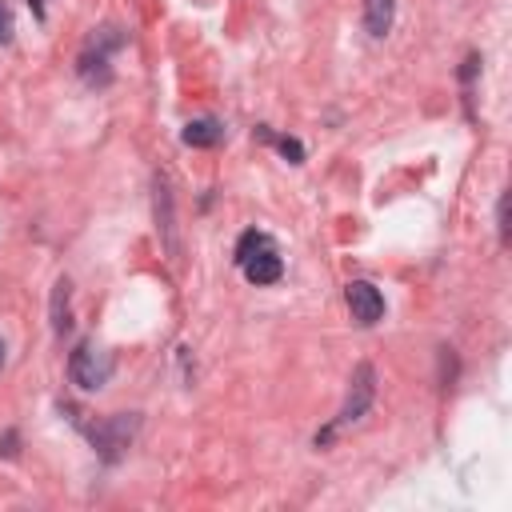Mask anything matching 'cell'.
<instances>
[{"label": "cell", "instance_id": "obj_1", "mask_svg": "<svg viewBox=\"0 0 512 512\" xmlns=\"http://www.w3.org/2000/svg\"><path fill=\"white\" fill-rule=\"evenodd\" d=\"M64 412H68L72 424L92 440V448H96V456H100L104 464H116V460L128 452V444H132V436H136V428H140V412H116V416H104V420H84V412L72 408V404H64Z\"/></svg>", "mask_w": 512, "mask_h": 512}, {"label": "cell", "instance_id": "obj_2", "mask_svg": "<svg viewBox=\"0 0 512 512\" xmlns=\"http://www.w3.org/2000/svg\"><path fill=\"white\" fill-rule=\"evenodd\" d=\"M232 260H236V268L244 272V280L256 284V288L276 284V280L284 276V256H280L276 240H272L268 232H260V228H248V232L236 240Z\"/></svg>", "mask_w": 512, "mask_h": 512}, {"label": "cell", "instance_id": "obj_3", "mask_svg": "<svg viewBox=\"0 0 512 512\" xmlns=\"http://www.w3.org/2000/svg\"><path fill=\"white\" fill-rule=\"evenodd\" d=\"M372 400H376V368L372 364H356V372H352V388H348V396H344V404H340V412L316 432V448H328L348 424H356V420H364L368 416V408H372Z\"/></svg>", "mask_w": 512, "mask_h": 512}, {"label": "cell", "instance_id": "obj_4", "mask_svg": "<svg viewBox=\"0 0 512 512\" xmlns=\"http://www.w3.org/2000/svg\"><path fill=\"white\" fill-rule=\"evenodd\" d=\"M128 44V36H124V28H96L92 36H88V44H84V52H80V60H76V72H80V80L84 84H92V88H104V84H112V68H108V60H112V52L116 48H124Z\"/></svg>", "mask_w": 512, "mask_h": 512}, {"label": "cell", "instance_id": "obj_5", "mask_svg": "<svg viewBox=\"0 0 512 512\" xmlns=\"http://www.w3.org/2000/svg\"><path fill=\"white\" fill-rule=\"evenodd\" d=\"M116 372V360L108 348L92 344V340H80L68 356V380L80 388V392H100Z\"/></svg>", "mask_w": 512, "mask_h": 512}, {"label": "cell", "instance_id": "obj_6", "mask_svg": "<svg viewBox=\"0 0 512 512\" xmlns=\"http://www.w3.org/2000/svg\"><path fill=\"white\" fill-rule=\"evenodd\" d=\"M344 304H348V312L360 328H372L384 316V296L372 280H348L344 284Z\"/></svg>", "mask_w": 512, "mask_h": 512}, {"label": "cell", "instance_id": "obj_7", "mask_svg": "<svg viewBox=\"0 0 512 512\" xmlns=\"http://www.w3.org/2000/svg\"><path fill=\"white\" fill-rule=\"evenodd\" d=\"M180 140H184L188 148H216V144L224 140V124H220L216 116L188 120V124H184V132H180Z\"/></svg>", "mask_w": 512, "mask_h": 512}, {"label": "cell", "instance_id": "obj_8", "mask_svg": "<svg viewBox=\"0 0 512 512\" xmlns=\"http://www.w3.org/2000/svg\"><path fill=\"white\" fill-rule=\"evenodd\" d=\"M396 20V0H364V32L372 40H384Z\"/></svg>", "mask_w": 512, "mask_h": 512}, {"label": "cell", "instance_id": "obj_9", "mask_svg": "<svg viewBox=\"0 0 512 512\" xmlns=\"http://www.w3.org/2000/svg\"><path fill=\"white\" fill-rule=\"evenodd\" d=\"M68 300H72V280H68V276H56V284H52V304H48V312H52V332H56V336H64V332L72 328V308H68Z\"/></svg>", "mask_w": 512, "mask_h": 512}, {"label": "cell", "instance_id": "obj_10", "mask_svg": "<svg viewBox=\"0 0 512 512\" xmlns=\"http://www.w3.org/2000/svg\"><path fill=\"white\" fill-rule=\"evenodd\" d=\"M256 132H260V136H264L268 144H276V148H280V156H288L292 164H304V144H300L296 136H276V132H268L264 124H260Z\"/></svg>", "mask_w": 512, "mask_h": 512}, {"label": "cell", "instance_id": "obj_11", "mask_svg": "<svg viewBox=\"0 0 512 512\" xmlns=\"http://www.w3.org/2000/svg\"><path fill=\"white\" fill-rule=\"evenodd\" d=\"M496 228H500V244H508V196L496 200Z\"/></svg>", "mask_w": 512, "mask_h": 512}, {"label": "cell", "instance_id": "obj_12", "mask_svg": "<svg viewBox=\"0 0 512 512\" xmlns=\"http://www.w3.org/2000/svg\"><path fill=\"white\" fill-rule=\"evenodd\" d=\"M12 40V12H8V4H0V44H8Z\"/></svg>", "mask_w": 512, "mask_h": 512}, {"label": "cell", "instance_id": "obj_13", "mask_svg": "<svg viewBox=\"0 0 512 512\" xmlns=\"http://www.w3.org/2000/svg\"><path fill=\"white\" fill-rule=\"evenodd\" d=\"M0 368H4V340H0Z\"/></svg>", "mask_w": 512, "mask_h": 512}]
</instances>
